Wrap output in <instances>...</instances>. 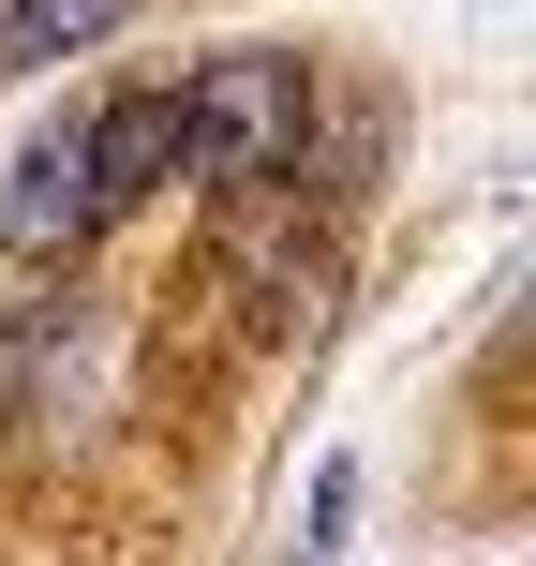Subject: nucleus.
Instances as JSON below:
<instances>
[{"label":"nucleus","instance_id":"nucleus-5","mask_svg":"<svg viewBox=\"0 0 536 566\" xmlns=\"http://www.w3.org/2000/svg\"><path fill=\"white\" fill-rule=\"evenodd\" d=\"M15 373H30V328H0V388H15Z\"/></svg>","mask_w":536,"mask_h":566},{"label":"nucleus","instance_id":"nucleus-2","mask_svg":"<svg viewBox=\"0 0 536 566\" xmlns=\"http://www.w3.org/2000/svg\"><path fill=\"white\" fill-rule=\"evenodd\" d=\"M90 224H105V209H90V105H60L45 135L15 149V179H0V254L45 269V254H75Z\"/></svg>","mask_w":536,"mask_h":566},{"label":"nucleus","instance_id":"nucleus-3","mask_svg":"<svg viewBox=\"0 0 536 566\" xmlns=\"http://www.w3.org/2000/svg\"><path fill=\"white\" fill-rule=\"evenodd\" d=\"M179 179V75L119 90V105H90V209H135Z\"/></svg>","mask_w":536,"mask_h":566},{"label":"nucleus","instance_id":"nucleus-1","mask_svg":"<svg viewBox=\"0 0 536 566\" xmlns=\"http://www.w3.org/2000/svg\"><path fill=\"white\" fill-rule=\"evenodd\" d=\"M298 135H313V75L283 45H224L179 75V179H209V195L298 179Z\"/></svg>","mask_w":536,"mask_h":566},{"label":"nucleus","instance_id":"nucleus-4","mask_svg":"<svg viewBox=\"0 0 536 566\" xmlns=\"http://www.w3.org/2000/svg\"><path fill=\"white\" fill-rule=\"evenodd\" d=\"M119 15H135V0H0V75H45V60L105 45Z\"/></svg>","mask_w":536,"mask_h":566}]
</instances>
